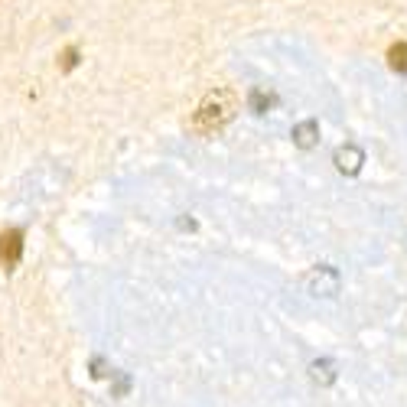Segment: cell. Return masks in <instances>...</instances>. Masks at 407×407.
Instances as JSON below:
<instances>
[{
	"label": "cell",
	"mask_w": 407,
	"mask_h": 407,
	"mask_svg": "<svg viewBox=\"0 0 407 407\" xmlns=\"http://www.w3.org/2000/svg\"><path fill=\"white\" fill-rule=\"evenodd\" d=\"M306 290L313 297H336L339 293V274L332 267H316L306 274Z\"/></svg>",
	"instance_id": "7a4b0ae2"
},
{
	"label": "cell",
	"mask_w": 407,
	"mask_h": 407,
	"mask_svg": "<svg viewBox=\"0 0 407 407\" xmlns=\"http://www.w3.org/2000/svg\"><path fill=\"white\" fill-rule=\"evenodd\" d=\"M293 143L300 147V150H310L319 143V124L316 121H300V124H293Z\"/></svg>",
	"instance_id": "5b68a950"
},
{
	"label": "cell",
	"mask_w": 407,
	"mask_h": 407,
	"mask_svg": "<svg viewBox=\"0 0 407 407\" xmlns=\"http://www.w3.org/2000/svg\"><path fill=\"white\" fill-rule=\"evenodd\" d=\"M248 105H251V111H254V115H264L267 108L274 105V95H267V91L254 89V91H251V98H248Z\"/></svg>",
	"instance_id": "ba28073f"
},
{
	"label": "cell",
	"mask_w": 407,
	"mask_h": 407,
	"mask_svg": "<svg viewBox=\"0 0 407 407\" xmlns=\"http://www.w3.org/2000/svg\"><path fill=\"white\" fill-rule=\"evenodd\" d=\"M20 254H23V231L7 228L0 235V261L7 267H13L20 261Z\"/></svg>",
	"instance_id": "3957f363"
},
{
	"label": "cell",
	"mask_w": 407,
	"mask_h": 407,
	"mask_svg": "<svg viewBox=\"0 0 407 407\" xmlns=\"http://www.w3.org/2000/svg\"><path fill=\"white\" fill-rule=\"evenodd\" d=\"M310 378L319 381V385H332L336 381V365L329 362V358H319V362L310 365Z\"/></svg>",
	"instance_id": "8992f818"
},
{
	"label": "cell",
	"mask_w": 407,
	"mask_h": 407,
	"mask_svg": "<svg viewBox=\"0 0 407 407\" xmlns=\"http://www.w3.org/2000/svg\"><path fill=\"white\" fill-rule=\"evenodd\" d=\"M235 111H238V98H235V91L215 89L202 98V105H199V111H195V127H199V131H215V127L228 124L231 117H235Z\"/></svg>",
	"instance_id": "6da1fadb"
},
{
	"label": "cell",
	"mask_w": 407,
	"mask_h": 407,
	"mask_svg": "<svg viewBox=\"0 0 407 407\" xmlns=\"http://www.w3.org/2000/svg\"><path fill=\"white\" fill-rule=\"evenodd\" d=\"M332 163H336L342 173H349V176H355L358 169H362V163H365V153L355 147V143H345V147H339L336 150V157H332Z\"/></svg>",
	"instance_id": "277c9868"
},
{
	"label": "cell",
	"mask_w": 407,
	"mask_h": 407,
	"mask_svg": "<svg viewBox=\"0 0 407 407\" xmlns=\"http://www.w3.org/2000/svg\"><path fill=\"white\" fill-rule=\"evenodd\" d=\"M388 65L394 72H407V43H394L388 49Z\"/></svg>",
	"instance_id": "52a82bcc"
},
{
	"label": "cell",
	"mask_w": 407,
	"mask_h": 407,
	"mask_svg": "<svg viewBox=\"0 0 407 407\" xmlns=\"http://www.w3.org/2000/svg\"><path fill=\"white\" fill-rule=\"evenodd\" d=\"M79 65V49H65L63 53V69L69 72V69H75Z\"/></svg>",
	"instance_id": "9c48e42d"
}]
</instances>
